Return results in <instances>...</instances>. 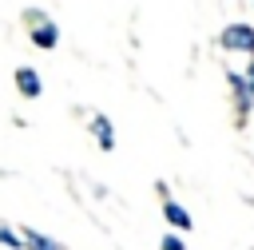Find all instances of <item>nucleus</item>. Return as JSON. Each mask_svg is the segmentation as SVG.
<instances>
[{
    "mask_svg": "<svg viewBox=\"0 0 254 250\" xmlns=\"http://www.w3.org/2000/svg\"><path fill=\"white\" fill-rule=\"evenodd\" d=\"M218 44H222L226 52H246V56H254V24H226V28L218 32Z\"/></svg>",
    "mask_w": 254,
    "mask_h": 250,
    "instance_id": "nucleus-1",
    "label": "nucleus"
},
{
    "mask_svg": "<svg viewBox=\"0 0 254 250\" xmlns=\"http://www.w3.org/2000/svg\"><path fill=\"white\" fill-rule=\"evenodd\" d=\"M28 28H32V44H36V48H44V52H48V48H56V44H60V28H56L44 12H36V8L28 12Z\"/></svg>",
    "mask_w": 254,
    "mask_h": 250,
    "instance_id": "nucleus-2",
    "label": "nucleus"
},
{
    "mask_svg": "<svg viewBox=\"0 0 254 250\" xmlns=\"http://www.w3.org/2000/svg\"><path fill=\"white\" fill-rule=\"evenodd\" d=\"M16 91H20L24 99H36V95L44 91L40 71H36V67H16Z\"/></svg>",
    "mask_w": 254,
    "mask_h": 250,
    "instance_id": "nucleus-3",
    "label": "nucleus"
},
{
    "mask_svg": "<svg viewBox=\"0 0 254 250\" xmlns=\"http://www.w3.org/2000/svg\"><path fill=\"white\" fill-rule=\"evenodd\" d=\"M91 135H95V143L103 151H115V131H111V119L107 115H95L91 119Z\"/></svg>",
    "mask_w": 254,
    "mask_h": 250,
    "instance_id": "nucleus-4",
    "label": "nucleus"
},
{
    "mask_svg": "<svg viewBox=\"0 0 254 250\" xmlns=\"http://www.w3.org/2000/svg\"><path fill=\"white\" fill-rule=\"evenodd\" d=\"M163 218H167L175 230H190V226H194V222H190V210H183V206H179V202H171V198L163 202Z\"/></svg>",
    "mask_w": 254,
    "mask_h": 250,
    "instance_id": "nucleus-5",
    "label": "nucleus"
},
{
    "mask_svg": "<svg viewBox=\"0 0 254 250\" xmlns=\"http://www.w3.org/2000/svg\"><path fill=\"white\" fill-rule=\"evenodd\" d=\"M24 246H28V250H64L60 242H52V238H44L40 230H24Z\"/></svg>",
    "mask_w": 254,
    "mask_h": 250,
    "instance_id": "nucleus-6",
    "label": "nucleus"
},
{
    "mask_svg": "<svg viewBox=\"0 0 254 250\" xmlns=\"http://www.w3.org/2000/svg\"><path fill=\"white\" fill-rule=\"evenodd\" d=\"M0 242H4V246H12V250H28V246H24V238H16L8 226H0Z\"/></svg>",
    "mask_w": 254,
    "mask_h": 250,
    "instance_id": "nucleus-7",
    "label": "nucleus"
},
{
    "mask_svg": "<svg viewBox=\"0 0 254 250\" xmlns=\"http://www.w3.org/2000/svg\"><path fill=\"white\" fill-rule=\"evenodd\" d=\"M159 250H187V246H183V238H175V234H163Z\"/></svg>",
    "mask_w": 254,
    "mask_h": 250,
    "instance_id": "nucleus-8",
    "label": "nucleus"
},
{
    "mask_svg": "<svg viewBox=\"0 0 254 250\" xmlns=\"http://www.w3.org/2000/svg\"><path fill=\"white\" fill-rule=\"evenodd\" d=\"M246 91L254 95V63H250V71H246Z\"/></svg>",
    "mask_w": 254,
    "mask_h": 250,
    "instance_id": "nucleus-9",
    "label": "nucleus"
}]
</instances>
